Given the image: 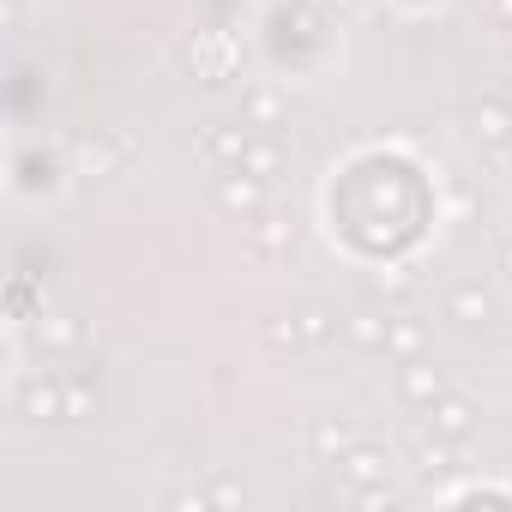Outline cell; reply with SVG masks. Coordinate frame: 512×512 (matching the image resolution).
Segmentation results:
<instances>
[{
  "instance_id": "24",
  "label": "cell",
  "mask_w": 512,
  "mask_h": 512,
  "mask_svg": "<svg viewBox=\"0 0 512 512\" xmlns=\"http://www.w3.org/2000/svg\"><path fill=\"white\" fill-rule=\"evenodd\" d=\"M494 260H500V272H512V241H500V247H494Z\"/></svg>"
},
{
  "instance_id": "6",
  "label": "cell",
  "mask_w": 512,
  "mask_h": 512,
  "mask_svg": "<svg viewBox=\"0 0 512 512\" xmlns=\"http://www.w3.org/2000/svg\"><path fill=\"white\" fill-rule=\"evenodd\" d=\"M446 392V374L434 368V362H422V356H410V362H398V398L404 404H416V410H428L434 398Z\"/></svg>"
},
{
  "instance_id": "25",
  "label": "cell",
  "mask_w": 512,
  "mask_h": 512,
  "mask_svg": "<svg viewBox=\"0 0 512 512\" xmlns=\"http://www.w3.org/2000/svg\"><path fill=\"white\" fill-rule=\"evenodd\" d=\"M488 7H494V19H512V0H488Z\"/></svg>"
},
{
  "instance_id": "4",
  "label": "cell",
  "mask_w": 512,
  "mask_h": 512,
  "mask_svg": "<svg viewBox=\"0 0 512 512\" xmlns=\"http://www.w3.org/2000/svg\"><path fill=\"white\" fill-rule=\"evenodd\" d=\"M19 410L31 422H67V380L61 374H31L19 386Z\"/></svg>"
},
{
  "instance_id": "9",
  "label": "cell",
  "mask_w": 512,
  "mask_h": 512,
  "mask_svg": "<svg viewBox=\"0 0 512 512\" xmlns=\"http://www.w3.org/2000/svg\"><path fill=\"white\" fill-rule=\"evenodd\" d=\"M338 476L362 494V488H374V482H386V452H374V446H350L344 458H338Z\"/></svg>"
},
{
  "instance_id": "23",
  "label": "cell",
  "mask_w": 512,
  "mask_h": 512,
  "mask_svg": "<svg viewBox=\"0 0 512 512\" xmlns=\"http://www.w3.org/2000/svg\"><path fill=\"white\" fill-rule=\"evenodd\" d=\"M169 506H175V512H205L211 494H169Z\"/></svg>"
},
{
  "instance_id": "8",
  "label": "cell",
  "mask_w": 512,
  "mask_h": 512,
  "mask_svg": "<svg viewBox=\"0 0 512 512\" xmlns=\"http://www.w3.org/2000/svg\"><path fill=\"white\" fill-rule=\"evenodd\" d=\"M428 422H434V434H440V440H464V434L476 428V404H470V398H458V392H440V398L428 404Z\"/></svg>"
},
{
  "instance_id": "3",
  "label": "cell",
  "mask_w": 512,
  "mask_h": 512,
  "mask_svg": "<svg viewBox=\"0 0 512 512\" xmlns=\"http://www.w3.org/2000/svg\"><path fill=\"white\" fill-rule=\"evenodd\" d=\"M247 145H253V127L247 121H211V127H199V157L211 169H235L247 157Z\"/></svg>"
},
{
  "instance_id": "5",
  "label": "cell",
  "mask_w": 512,
  "mask_h": 512,
  "mask_svg": "<svg viewBox=\"0 0 512 512\" xmlns=\"http://www.w3.org/2000/svg\"><path fill=\"white\" fill-rule=\"evenodd\" d=\"M127 157H133L127 133H91V139H79V175H115Z\"/></svg>"
},
{
  "instance_id": "14",
  "label": "cell",
  "mask_w": 512,
  "mask_h": 512,
  "mask_svg": "<svg viewBox=\"0 0 512 512\" xmlns=\"http://www.w3.org/2000/svg\"><path fill=\"white\" fill-rule=\"evenodd\" d=\"M386 314H374V308H356L350 320H344V338L356 344V350H386Z\"/></svg>"
},
{
  "instance_id": "18",
  "label": "cell",
  "mask_w": 512,
  "mask_h": 512,
  "mask_svg": "<svg viewBox=\"0 0 512 512\" xmlns=\"http://www.w3.org/2000/svg\"><path fill=\"white\" fill-rule=\"evenodd\" d=\"M37 344H49V350H73V344H79V326H73L67 314H43V320H37Z\"/></svg>"
},
{
  "instance_id": "12",
  "label": "cell",
  "mask_w": 512,
  "mask_h": 512,
  "mask_svg": "<svg viewBox=\"0 0 512 512\" xmlns=\"http://www.w3.org/2000/svg\"><path fill=\"white\" fill-rule=\"evenodd\" d=\"M422 350H428V320L398 314V320L386 326V356H392V362H410V356H422Z\"/></svg>"
},
{
  "instance_id": "13",
  "label": "cell",
  "mask_w": 512,
  "mask_h": 512,
  "mask_svg": "<svg viewBox=\"0 0 512 512\" xmlns=\"http://www.w3.org/2000/svg\"><path fill=\"white\" fill-rule=\"evenodd\" d=\"M446 314H452L458 326H488L494 302H488V290H482V284H458V290L446 296Z\"/></svg>"
},
{
  "instance_id": "26",
  "label": "cell",
  "mask_w": 512,
  "mask_h": 512,
  "mask_svg": "<svg viewBox=\"0 0 512 512\" xmlns=\"http://www.w3.org/2000/svg\"><path fill=\"white\" fill-rule=\"evenodd\" d=\"M500 43H506V55H512V19H506V37H500Z\"/></svg>"
},
{
  "instance_id": "16",
  "label": "cell",
  "mask_w": 512,
  "mask_h": 512,
  "mask_svg": "<svg viewBox=\"0 0 512 512\" xmlns=\"http://www.w3.org/2000/svg\"><path fill=\"white\" fill-rule=\"evenodd\" d=\"M241 169H247V175H260V181H272V175L284 169V145H278V139H253L247 157H241Z\"/></svg>"
},
{
  "instance_id": "10",
  "label": "cell",
  "mask_w": 512,
  "mask_h": 512,
  "mask_svg": "<svg viewBox=\"0 0 512 512\" xmlns=\"http://www.w3.org/2000/svg\"><path fill=\"white\" fill-rule=\"evenodd\" d=\"M470 121H476V139L488 151H512V103H476Z\"/></svg>"
},
{
  "instance_id": "22",
  "label": "cell",
  "mask_w": 512,
  "mask_h": 512,
  "mask_svg": "<svg viewBox=\"0 0 512 512\" xmlns=\"http://www.w3.org/2000/svg\"><path fill=\"white\" fill-rule=\"evenodd\" d=\"M235 500H241V482H229V476L211 482V506H235Z\"/></svg>"
},
{
  "instance_id": "2",
  "label": "cell",
  "mask_w": 512,
  "mask_h": 512,
  "mask_svg": "<svg viewBox=\"0 0 512 512\" xmlns=\"http://www.w3.org/2000/svg\"><path fill=\"white\" fill-rule=\"evenodd\" d=\"M235 61H241V55H235V43H229L223 31H199L193 49H187V67H193L199 85H223V79L235 73Z\"/></svg>"
},
{
  "instance_id": "7",
  "label": "cell",
  "mask_w": 512,
  "mask_h": 512,
  "mask_svg": "<svg viewBox=\"0 0 512 512\" xmlns=\"http://www.w3.org/2000/svg\"><path fill=\"white\" fill-rule=\"evenodd\" d=\"M290 247H296V223L284 211L253 217V253H260V260H290Z\"/></svg>"
},
{
  "instance_id": "15",
  "label": "cell",
  "mask_w": 512,
  "mask_h": 512,
  "mask_svg": "<svg viewBox=\"0 0 512 512\" xmlns=\"http://www.w3.org/2000/svg\"><path fill=\"white\" fill-rule=\"evenodd\" d=\"M278 115H284V97H278L272 85H253V91L241 97V121H247V127H272Z\"/></svg>"
},
{
  "instance_id": "28",
  "label": "cell",
  "mask_w": 512,
  "mask_h": 512,
  "mask_svg": "<svg viewBox=\"0 0 512 512\" xmlns=\"http://www.w3.org/2000/svg\"><path fill=\"white\" fill-rule=\"evenodd\" d=\"M506 103H512V91H506Z\"/></svg>"
},
{
  "instance_id": "27",
  "label": "cell",
  "mask_w": 512,
  "mask_h": 512,
  "mask_svg": "<svg viewBox=\"0 0 512 512\" xmlns=\"http://www.w3.org/2000/svg\"><path fill=\"white\" fill-rule=\"evenodd\" d=\"M308 7H320V13H326V7H338V0H308Z\"/></svg>"
},
{
  "instance_id": "21",
  "label": "cell",
  "mask_w": 512,
  "mask_h": 512,
  "mask_svg": "<svg viewBox=\"0 0 512 512\" xmlns=\"http://www.w3.org/2000/svg\"><path fill=\"white\" fill-rule=\"evenodd\" d=\"M91 410H97V386L73 374V380H67V422H79V416H91Z\"/></svg>"
},
{
  "instance_id": "1",
  "label": "cell",
  "mask_w": 512,
  "mask_h": 512,
  "mask_svg": "<svg viewBox=\"0 0 512 512\" xmlns=\"http://www.w3.org/2000/svg\"><path fill=\"white\" fill-rule=\"evenodd\" d=\"M211 199H217V211H223V217H235V223H253V217L266 211V181H260V175H247V169L235 163V169H223V175H217Z\"/></svg>"
},
{
  "instance_id": "11",
  "label": "cell",
  "mask_w": 512,
  "mask_h": 512,
  "mask_svg": "<svg viewBox=\"0 0 512 512\" xmlns=\"http://www.w3.org/2000/svg\"><path fill=\"white\" fill-rule=\"evenodd\" d=\"M260 344H266L272 356H296V350L308 344L302 314H266V320H260Z\"/></svg>"
},
{
  "instance_id": "20",
  "label": "cell",
  "mask_w": 512,
  "mask_h": 512,
  "mask_svg": "<svg viewBox=\"0 0 512 512\" xmlns=\"http://www.w3.org/2000/svg\"><path fill=\"white\" fill-rule=\"evenodd\" d=\"M302 332H308V344H332V338H338V314H326V308H302Z\"/></svg>"
},
{
  "instance_id": "17",
  "label": "cell",
  "mask_w": 512,
  "mask_h": 512,
  "mask_svg": "<svg viewBox=\"0 0 512 512\" xmlns=\"http://www.w3.org/2000/svg\"><path fill=\"white\" fill-rule=\"evenodd\" d=\"M350 446H356V428H350V422H320V428H314V452H320V458H344Z\"/></svg>"
},
{
  "instance_id": "19",
  "label": "cell",
  "mask_w": 512,
  "mask_h": 512,
  "mask_svg": "<svg viewBox=\"0 0 512 512\" xmlns=\"http://www.w3.org/2000/svg\"><path fill=\"white\" fill-rule=\"evenodd\" d=\"M446 446H452V440H440V434H434V440H428V446H416V470H422V476H428V482H434V476H446V470H452V452H446Z\"/></svg>"
}]
</instances>
